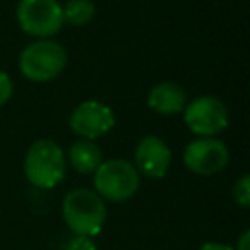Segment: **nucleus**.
I'll return each instance as SVG.
<instances>
[{
    "label": "nucleus",
    "instance_id": "f257e3e1",
    "mask_svg": "<svg viewBox=\"0 0 250 250\" xmlns=\"http://www.w3.org/2000/svg\"><path fill=\"white\" fill-rule=\"evenodd\" d=\"M107 209L104 199L88 188L70 189L62 199V219L74 234L96 236L105 225Z\"/></svg>",
    "mask_w": 250,
    "mask_h": 250
},
{
    "label": "nucleus",
    "instance_id": "f03ea898",
    "mask_svg": "<svg viewBox=\"0 0 250 250\" xmlns=\"http://www.w3.org/2000/svg\"><path fill=\"white\" fill-rule=\"evenodd\" d=\"M66 170V156L62 148L51 139L35 141L23 158V174L29 184L41 189H51L62 182Z\"/></svg>",
    "mask_w": 250,
    "mask_h": 250
},
{
    "label": "nucleus",
    "instance_id": "7ed1b4c3",
    "mask_svg": "<svg viewBox=\"0 0 250 250\" xmlns=\"http://www.w3.org/2000/svg\"><path fill=\"white\" fill-rule=\"evenodd\" d=\"M66 66V51L53 39H37L20 53V70L31 82H49Z\"/></svg>",
    "mask_w": 250,
    "mask_h": 250
},
{
    "label": "nucleus",
    "instance_id": "20e7f679",
    "mask_svg": "<svg viewBox=\"0 0 250 250\" xmlns=\"http://www.w3.org/2000/svg\"><path fill=\"white\" fill-rule=\"evenodd\" d=\"M141 186V174L123 158L102 160L94 172V191L102 199L125 201L137 193Z\"/></svg>",
    "mask_w": 250,
    "mask_h": 250
},
{
    "label": "nucleus",
    "instance_id": "39448f33",
    "mask_svg": "<svg viewBox=\"0 0 250 250\" xmlns=\"http://www.w3.org/2000/svg\"><path fill=\"white\" fill-rule=\"evenodd\" d=\"M16 20L27 35L39 39L57 35L64 23L62 6L57 0H20Z\"/></svg>",
    "mask_w": 250,
    "mask_h": 250
},
{
    "label": "nucleus",
    "instance_id": "423d86ee",
    "mask_svg": "<svg viewBox=\"0 0 250 250\" xmlns=\"http://www.w3.org/2000/svg\"><path fill=\"white\" fill-rule=\"evenodd\" d=\"M184 121L197 137H215L229 127V111L215 96H197L184 107Z\"/></svg>",
    "mask_w": 250,
    "mask_h": 250
},
{
    "label": "nucleus",
    "instance_id": "0eeeda50",
    "mask_svg": "<svg viewBox=\"0 0 250 250\" xmlns=\"http://www.w3.org/2000/svg\"><path fill=\"white\" fill-rule=\"evenodd\" d=\"M184 164L197 176H215L229 164V148L215 137H197L186 145Z\"/></svg>",
    "mask_w": 250,
    "mask_h": 250
},
{
    "label": "nucleus",
    "instance_id": "6e6552de",
    "mask_svg": "<svg viewBox=\"0 0 250 250\" xmlns=\"http://www.w3.org/2000/svg\"><path fill=\"white\" fill-rule=\"evenodd\" d=\"M68 125L70 131L78 135V139L96 141L115 125V113L107 104H102L98 100H86L72 109Z\"/></svg>",
    "mask_w": 250,
    "mask_h": 250
},
{
    "label": "nucleus",
    "instance_id": "1a4fd4ad",
    "mask_svg": "<svg viewBox=\"0 0 250 250\" xmlns=\"http://www.w3.org/2000/svg\"><path fill=\"white\" fill-rule=\"evenodd\" d=\"M133 156H135L133 166L137 168V172L148 178H164L172 162V152L168 145L156 135L143 137L137 143Z\"/></svg>",
    "mask_w": 250,
    "mask_h": 250
},
{
    "label": "nucleus",
    "instance_id": "9d476101",
    "mask_svg": "<svg viewBox=\"0 0 250 250\" xmlns=\"http://www.w3.org/2000/svg\"><path fill=\"white\" fill-rule=\"evenodd\" d=\"M146 104L152 111H156L160 115H176V113L184 111V107L188 104V96L180 84L166 80V82L154 84L148 90Z\"/></svg>",
    "mask_w": 250,
    "mask_h": 250
},
{
    "label": "nucleus",
    "instance_id": "9b49d317",
    "mask_svg": "<svg viewBox=\"0 0 250 250\" xmlns=\"http://www.w3.org/2000/svg\"><path fill=\"white\" fill-rule=\"evenodd\" d=\"M70 166L80 174H94L96 168L102 164V150L90 139H78L68 148Z\"/></svg>",
    "mask_w": 250,
    "mask_h": 250
},
{
    "label": "nucleus",
    "instance_id": "f8f14e48",
    "mask_svg": "<svg viewBox=\"0 0 250 250\" xmlns=\"http://www.w3.org/2000/svg\"><path fill=\"white\" fill-rule=\"evenodd\" d=\"M96 14L94 2L90 0H68L62 6V20L70 25H86Z\"/></svg>",
    "mask_w": 250,
    "mask_h": 250
},
{
    "label": "nucleus",
    "instance_id": "ddd939ff",
    "mask_svg": "<svg viewBox=\"0 0 250 250\" xmlns=\"http://www.w3.org/2000/svg\"><path fill=\"white\" fill-rule=\"evenodd\" d=\"M232 197L242 209L250 207V176L248 174H244L236 180V184L232 188Z\"/></svg>",
    "mask_w": 250,
    "mask_h": 250
},
{
    "label": "nucleus",
    "instance_id": "4468645a",
    "mask_svg": "<svg viewBox=\"0 0 250 250\" xmlns=\"http://www.w3.org/2000/svg\"><path fill=\"white\" fill-rule=\"evenodd\" d=\"M64 250H98V248H96V242H94L92 236L72 234V236L66 240Z\"/></svg>",
    "mask_w": 250,
    "mask_h": 250
},
{
    "label": "nucleus",
    "instance_id": "2eb2a0df",
    "mask_svg": "<svg viewBox=\"0 0 250 250\" xmlns=\"http://www.w3.org/2000/svg\"><path fill=\"white\" fill-rule=\"evenodd\" d=\"M12 92H14L12 78L4 70H0V105H4L12 98Z\"/></svg>",
    "mask_w": 250,
    "mask_h": 250
},
{
    "label": "nucleus",
    "instance_id": "dca6fc26",
    "mask_svg": "<svg viewBox=\"0 0 250 250\" xmlns=\"http://www.w3.org/2000/svg\"><path fill=\"white\" fill-rule=\"evenodd\" d=\"M234 250H250V230H242Z\"/></svg>",
    "mask_w": 250,
    "mask_h": 250
},
{
    "label": "nucleus",
    "instance_id": "f3484780",
    "mask_svg": "<svg viewBox=\"0 0 250 250\" xmlns=\"http://www.w3.org/2000/svg\"><path fill=\"white\" fill-rule=\"evenodd\" d=\"M199 250H234V248L227 246V244H221V242H205Z\"/></svg>",
    "mask_w": 250,
    "mask_h": 250
}]
</instances>
